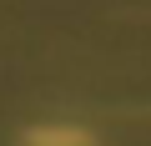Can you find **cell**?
<instances>
[{
  "label": "cell",
  "mask_w": 151,
  "mask_h": 146,
  "mask_svg": "<svg viewBox=\"0 0 151 146\" xmlns=\"http://www.w3.org/2000/svg\"><path fill=\"white\" fill-rule=\"evenodd\" d=\"M25 146H91L86 131H65V126H40L25 136Z\"/></svg>",
  "instance_id": "6da1fadb"
}]
</instances>
